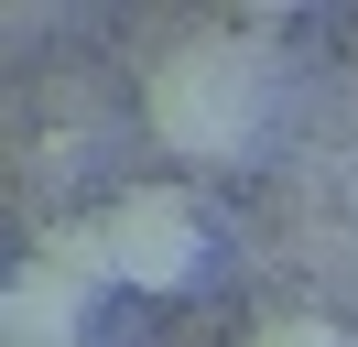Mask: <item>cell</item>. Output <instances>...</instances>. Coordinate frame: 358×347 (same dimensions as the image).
I'll return each instance as SVG.
<instances>
[{
  "label": "cell",
  "instance_id": "obj_1",
  "mask_svg": "<svg viewBox=\"0 0 358 347\" xmlns=\"http://www.w3.org/2000/svg\"><path fill=\"white\" fill-rule=\"evenodd\" d=\"M109 271L120 282H141V293H174L185 271H196V250H206V228H196V195L185 185H131L109 217Z\"/></svg>",
  "mask_w": 358,
  "mask_h": 347
},
{
  "label": "cell",
  "instance_id": "obj_2",
  "mask_svg": "<svg viewBox=\"0 0 358 347\" xmlns=\"http://www.w3.org/2000/svg\"><path fill=\"white\" fill-rule=\"evenodd\" d=\"M11 315H22V337H76V315H87V282H76V271H55V260L44 250H33L22 260V282H11Z\"/></svg>",
  "mask_w": 358,
  "mask_h": 347
},
{
  "label": "cell",
  "instance_id": "obj_3",
  "mask_svg": "<svg viewBox=\"0 0 358 347\" xmlns=\"http://www.w3.org/2000/svg\"><path fill=\"white\" fill-rule=\"evenodd\" d=\"M152 120L174 130V141H196V152H217V141H228V98H217V87L196 76V55H185L174 76L152 87Z\"/></svg>",
  "mask_w": 358,
  "mask_h": 347
},
{
  "label": "cell",
  "instance_id": "obj_4",
  "mask_svg": "<svg viewBox=\"0 0 358 347\" xmlns=\"http://www.w3.org/2000/svg\"><path fill=\"white\" fill-rule=\"evenodd\" d=\"M250 347H348V337H336L326 315H271V325H261Z\"/></svg>",
  "mask_w": 358,
  "mask_h": 347
}]
</instances>
